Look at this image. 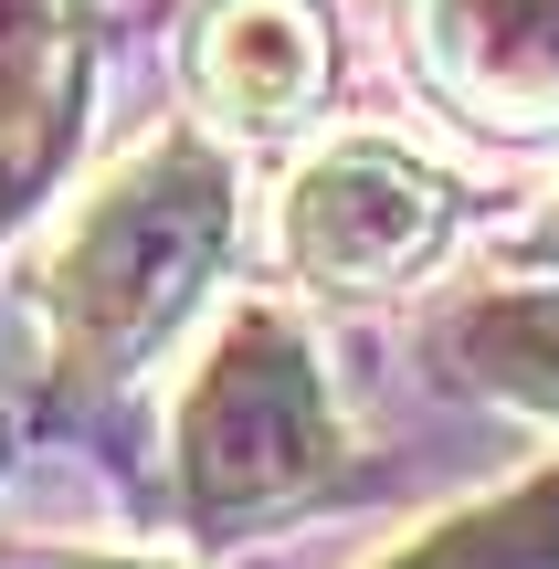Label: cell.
<instances>
[{"instance_id": "cell-9", "label": "cell", "mask_w": 559, "mask_h": 569, "mask_svg": "<svg viewBox=\"0 0 559 569\" xmlns=\"http://www.w3.org/2000/svg\"><path fill=\"white\" fill-rule=\"evenodd\" d=\"M518 253H528V264H549V274H559V201H549V211H539V222H528V232H518Z\"/></svg>"}, {"instance_id": "cell-10", "label": "cell", "mask_w": 559, "mask_h": 569, "mask_svg": "<svg viewBox=\"0 0 559 569\" xmlns=\"http://www.w3.org/2000/svg\"><path fill=\"white\" fill-rule=\"evenodd\" d=\"M63 569H138V559H63Z\"/></svg>"}, {"instance_id": "cell-4", "label": "cell", "mask_w": 559, "mask_h": 569, "mask_svg": "<svg viewBox=\"0 0 559 569\" xmlns=\"http://www.w3.org/2000/svg\"><path fill=\"white\" fill-rule=\"evenodd\" d=\"M422 84L486 138H559V0H412Z\"/></svg>"}, {"instance_id": "cell-3", "label": "cell", "mask_w": 559, "mask_h": 569, "mask_svg": "<svg viewBox=\"0 0 559 569\" xmlns=\"http://www.w3.org/2000/svg\"><path fill=\"white\" fill-rule=\"evenodd\" d=\"M443 232H455V190L380 138L307 159L286 190V264L328 296H380V284L422 274L443 253Z\"/></svg>"}, {"instance_id": "cell-6", "label": "cell", "mask_w": 559, "mask_h": 569, "mask_svg": "<svg viewBox=\"0 0 559 569\" xmlns=\"http://www.w3.org/2000/svg\"><path fill=\"white\" fill-rule=\"evenodd\" d=\"M190 63H201L211 117H232L243 138H286L328 84V21L317 0H222Z\"/></svg>"}, {"instance_id": "cell-2", "label": "cell", "mask_w": 559, "mask_h": 569, "mask_svg": "<svg viewBox=\"0 0 559 569\" xmlns=\"http://www.w3.org/2000/svg\"><path fill=\"white\" fill-rule=\"evenodd\" d=\"M169 475H180V517L201 538H243L349 475L328 359L286 306H243L211 338V359L180 390V422H169Z\"/></svg>"}, {"instance_id": "cell-5", "label": "cell", "mask_w": 559, "mask_h": 569, "mask_svg": "<svg viewBox=\"0 0 559 569\" xmlns=\"http://www.w3.org/2000/svg\"><path fill=\"white\" fill-rule=\"evenodd\" d=\"M74 117H84V11L0 0V232L53 190Z\"/></svg>"}, {"instance_id": "cell-1", "label": "cell", "mask_w": 559, "mask_h": 569, "mask_svg": "<svg viewBox=\"0 0 559 569\" xmlns=\"http://www.w3.org/2000/svg\"><path fill=\"white\" fill-rule=\"evenodd\" d=\"M222 253H232V159L211 138H159L117 159L32 274L63 369H84V380L138 369L201 306Z\"/></svg>"}, {"instance_id": "cell-7", "label": "cell", "mask_w": 559, "mask_h": 569, "mask_svg": "<svg viewBox=\"0 0 559 569\" xmlns=\"http://www.w3.org/2000/svg\"><path fill=\"white\" fill-rule=\"evenodd\" d=\"M433 359H443V380L559 422V296L549 284H507V296L455 306V317L433 327Z\"/></svg>"}, {"instance_id": "cell-8", "label": "cell", "mask_w": 559, "mask_h": 569, "mask_svg": "<svg viewBox=\"0 0 559 569\" xmlns=\"http://www.w3.org/2000/svg\"><path fill=\"white\" fill-rule=\"evenodd\" d=\"M380 569H559V465L518 475V486L486 496V507L433 517L412 549H391Z\"/></svg>"}, {"instance_id": "cell-11", "label": "cell", "mask_w": 559, "mask_h": 569, "mask_svg": "<svg viewBox=\"0 0 559 569\" xmlns=\"http://www.w3.org/2000/svg\"><path fill=\"white\" fill-rule=\"evenodd\" d=\"M0 465H11V422H0Z\"/></svg>"}]
</instances>
